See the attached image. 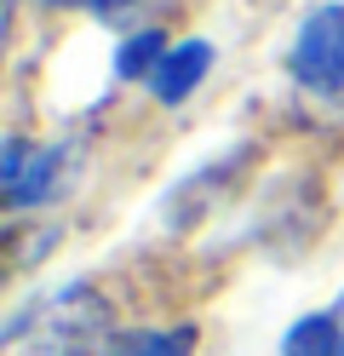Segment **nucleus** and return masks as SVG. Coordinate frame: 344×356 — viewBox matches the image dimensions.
I'll return each mask as SVG.
<instances>
[{
  "mask_svg": "<svg viewBox=\"0 0 344 356\" xmlns=\"http://www.w3.org/2000/svg\"><path fill=\"white\" fill-rule=\"evenodd\" d=\"M287 70L304 92H344V6H321L298 24Z\"/></svg>",
  "mask_w": 344,
  "mask_h": 356,
  "instance_id": "f03ea898",
  "label": "nucleus"
},
{
  "mask_svg": "<svg viewBox=\"0 0 344 356\" xmlns=\"http://www.w3.org/2000/svg\"><path fill=\"white\" fill-rule=\"evenodd\" d=\"M206 63H213V47H206V40H183V47H167V52H161V63H155V75H149L155 98H161V104H183V98L201 86Z\"/></svg>",
  "mask_w": 344,
  "mask_h": 356,
  "instance_id": "20e7f679",
  "label": "nucleus"
},
{
  "mask_svg": "<svg viewBox=\"0 0 344 356\" xmlns=\"http://www.w3.org/2000/svg\"><path fill=\"white\" fill-rule=\"evenodd\" d=\"M195 327H155V333H126L109 356H190Z\"/></svg>",
  "mask_w": 344,
  "mask_h": 356,
  "instance_id": "423d86ee",
  "label": "nucleus"
},
{
  "mask_svg": "<svg viewBox=\"0 0 344 356\" xmlns=\"http://www.w3.org/2000/svg\"><path fill=\"white\" fill-rule=\"evenodd\" d=\"M155 52H167V40H161V35H138V40H126V47H121V63H115V70H121L126 81L132 75H155Z\"/></svg>",
  "mask_w": 344,
  "mask_h": 356,
  "instance_id": "0eeeda50",
  "label": "nucleus"
},
{
  "mask_svg": "<svg viewBox=\"0 0 344 356\" xmlns=\"http://www.w3.org/2000/svg\"><path fill=\"white\" fill-rule=\"evenodd\" d=\"M281 356H344V299L304 316V322H293L281 339Z\"/></svg>",
  "mask_w": 344,
  "mask_h": 356,
  "instance_id": "39448f33",
  "label": "nucleus"
},
{
  "mask_svg": "<svg viewBox=\"0 0 344 356\" xmlns=\"http://www.w3.org/2000/svg\"><path fill=\"white\" fill-rule=\"evenodd\" d=\"M40 6H69V0H40Z\"/></svg>",
  "mask_w": 344,
  "mask_h": 356,
  "instance_id": "1a4fd4ad",
  "label": "nucleus"
},
{
  "mask_svg": "<svg viewBox=\"0 0 344 356\" xmlns=\"http://www.w3.org/2000/svg\"><path fill=\"white\" fill-rule=\"evenodd\" d=\"M0 172H6V202H12V207H35L40 195L52 190L58 149H40V144L12 138V144H6V161H0Z\"/></svg>",
  "mask_w": 344,
  "mask_h": 356,
  "instance_id": "7ed1b4c3",
  "label": "nucleus"
},
{
  "mask_svg": "<svg viewBox=\"0 0 344 356\" xmlns=\"http://www.w3.org/2000/svg\"><path fill=\"white\" fill-rule=\"evenodd\" d=\"M109 339V305L86 282L58 287L52 299L17 310L0 333V356H92Z\"/></svg>",
  "mask_w": 344,
  "mask_h": 356,
  "instance_id": "f257e3e1",
  "label": "nucleus"
},
{
  "mask_svg": "<svg viewBox=\"0 0 344 356\" xmlns=\"http://www.w3.org/2000/svg\"><path fill=\"white\" fill-rule=\"evenodd\" d=\"M115 6H126V0H92V12H115Z\"/></svg>",
  "mask_w": 344,
  "mask_h": 356,
  "instance_id": "6e6552de",
  "label": "nucleus"
}]
</instances>
